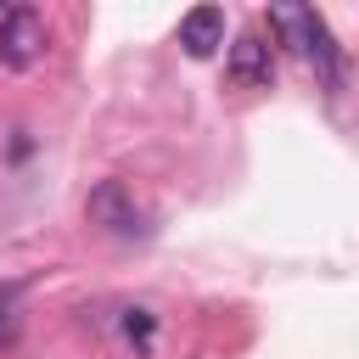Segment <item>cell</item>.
<instances>
[{
	"label": "cell",
	"instance_id": "5",
	"mask_svg": "<svg viewBox=\"0 0 359 359\" xmlns=\"http://www.w3.org/2000/svg\"><path fill=\"white\" fill-rule=\"evenodd\" d=\"M180 45H185V56L208 62V56L224 45V11H219V6H191V11L180 17Z\"/></svg>",
	"mask_w": 359,
	"mask_h": 359
},
{
	"label": "cell",
	"instance_id": "2",
	"mask_svg": "<svg viewBox=\"0 0 359 359\" xmlns=\"http://www.w3.org/2000/svg\"><path fill=\"white\" fill-rule=\"evenodd\" d=\"M84 213H90V224H101V230H107V236H118V241L151 236V224H146V208L135 202V191H129L123 180H101V185L84 196Z\"/></svg>",
	"mask_w": 359,
	"mask_h": 359
},
{
	"label": "cell",
	"instance_id": "6",
	"mask_svg": "<svg viewBox=\"0 0 359 359\" xmlns=\"http://www.w3.org/2000/svg\"><path fill=\"white\" fill-rule=\"evenodd\" d=\"M123 331H129V337H140V342H151V320H146V309H135Z\"/></svg>",
	"mask_w": 359,
	"mask_h": 359
},
{
	"label": "cell",
	"instance_id": "4",
	"mask_svg": "<svg viewBox=\"0 0 359 359\" xmlns=\"http://www.w3.org/2000/svg\"><path fill=\"white\" fill-rule=\"evenodd\" d=\"M269 79H275V50L264 45V34H258V28L236 34V45H230V84H241V90H264Z\"/></svg>",
	"mask_w": 359,
	"mask_h": 359
},
{
	"label": "cell",
	"instance_id": "1",
	"mask_svg": "<svg viewBox=\"0 0 359 359\" xmlns=\"http://www.w3.org/2000/svg\"><path fill=\"white\" fill-rule=\"evenodd\" d=\"M269 22L297 45L303 62H314V73H320L331 90H342V50H337V39H331V28H325L320 11H309V6H275Z\"/></svg>",
	"mask_w": 359,
	"mask_h": 359
},
{
	"label": "cell",
	"instance_id": "3",
	"mask_svg": "<svg viewBox=\"0 0 359 359\" xmlns=\"http://www.w3.org/2000/svg\"><path fill=\"white\" fill-rule=\"evenodd\" d=\"M45 56V17L34 6H11L0 11V62L11 73H28Z\"/></svg>",
	"mask_w": 359,
	"mask_h": 359
}]
</instances>
